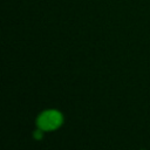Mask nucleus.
<instances>
[{
    "mask_svg": "<svg viewBox=\"0 0 150 150\" xmlns=\"http://www.w3.org/2000/svg\"><path fill=\"white\" fill-rule=\"evenodd\" d=\"M34 124L46 134L57 131L64 124V114L57 108L42 109L35 116Z\"/></svg>",
    "mask_w": 150,
    "mask_h": 150,
    "instance_id": "f257e3e1",
    "label": "nucleus"
},
{
    "mask_svg": "<svg viewBox=\"0 0 150 150\" xmlns=\"http://www.w3.org/2000/svg\"><path fill=\"white\" fill-rule=\"evenodd\" d=\"M45 131H42L41 129H39V128H35L34 130H33V132H32V137L35 139V141H41V139H43V137H45Z\"/></svg>",
    "mask_w": 150,
    "mask_h": 150,
    "instance_id": "f03ea898",
    "label": "nucleus"
}]
</instances>
